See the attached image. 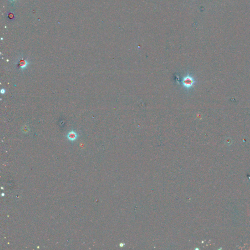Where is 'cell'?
<instances>
[{"label": "cell", "instance_id": "obj_1", "mask_svg": "<svg viewBox=\"0 0 250 250\" xmlns=\"http://www.w3.org/2000/svg\"><path fill=\"white\" fill-rule=\"evenodd\" d=\"M179 82L182 86L187 91L192 89L196 82L194 77L189 72H187V74L183 76Z\"/></svg>", "mask_w": 250, "mask_h": 250}, {"label": "cell", "instance_id": "obj_2", "mask_svg": "<svg viewBox=\"0 0 250 250\" xmlns=\"http://www.w3.org/2000/svg\"><path fill=\"white\" fill-rule=\"evenodd\" d=\"M16 64L18 65V67L20 68L22 72H24L25 69L27 68L28 65H29V62L27 60L21 57L18 60L17 63Z\"/></svg>", "mask_w": 250, "mask_h": 250}, {"label": "cell", "instance_id": "obj_3", "mask_svg": "<svg viewBox=\"0 0 250 250\" xmlns=\"http://www.w3.org/2000/svg\"><path fill=\"white\" fill-rule=\"evenodd\" d=\"M78 137V134L74 130H72L69 131L67 135V138L70 141H75Z\"/></svg>", "mask_w": 250, "mask_h": 250}, {"label": "cell", "instance_id": "obj_4", "mask_svg": "<svg viewBox=\"0 0 250 250\" xmlns=\"http://www.w3.org/2000/svg\"><path fill=\"white\" fill-rule=\"evenodd\" d=\"M23 131L24 132V133H27L28 131H29V129H28V127H23Z\"/></svg>", "mask_w": 250, "mask_h": 250}, {"label": "cell", "instance_id": "obj_5", "mask_svg": "<svg viewBox=\"0 0 250 250\" xmlns=\"http://www.w3.org/2000/svg\"><path fill=\"white\" fill-rule=\"evenodd\" d=\"M3 89L1 90V93H4L5 91H5V89H4V91H3Z\"/></svg>", "mask_w": 250, "mask_h": 250}, {"label": "cell", "instance_id": "obj_6", "mask_svg": "<svg viewBox=\"0 0 250 250\" xmlns=\"http://www.w3.org/2000/svg\"><path fill=\"white\" fill-rule=\"evenodd\" d=\"M13 1H14V0H13Z\"/></svg>", "mask_w": 250, "mask_h": 250}]
</instances>
